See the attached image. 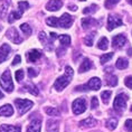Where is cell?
Masks as SVG:
<instances>
[{
	"instance_id": "obj_1",
	"label": "cell",
	"mask_w": 132,
	"mask_h": 132,
	"mask_svg": "<svg viewBox=\"0 0 132 132\" xmlns=\"http://www.w3.org/2000/svg\"><path fill=\"white\" fill-rule=\"evenodd\" d=\"M73 75H74L73 68H72L71 66H66L64 75H63V76H61V77H58L57 80L55 81V83H54V88H55L56 91H58V92L63 91L66 86H67L68 84L71 83Z\"/></svg>"
},
{
	"instance_id": "obj_2",
	"label": "cell",
	"mask_w": 132,
	"mask_h": 132,
	"mask_svg": "<svg viewBox=\"0 0 132 132\" xmlns=\"http://www.w3.org/2000/svg\"><path fill=\"white\" fill-rule=\"evenodd\" d=\"M15 104H16V106H17L18 112L20 115L25 114L26 112H28L32 108V105H34V103H32L31 101L25 100V98H17V100L15 101Z\"/></svg>"
},
{
	"instance_id": "obj_3",
	"label": "cell",
	"mask_w": 132,
	"mask_h": 132,
	"mask_svg": "<svg viewBox=\"0 0 132 132\" xmlns=\"http://www.w3.org/2000/svg\"><path fill=\"white\" fill-rule=\"evenodd\" d=\"M101 80L98 77H92L86 85H82V86H77L76 91H87V90H94L97 91L101 87Z\"/></svg>"
},
{
	"instance_id": "obj_4",
	"label": "cell",
	"mask_w": 132,
	"mask_h": 132,
	"mask_svg": "<svg viewBox=\"0 0 132 132\" xmlns=\"http://www.w3.org/2000/svg\"><path fill=\"white\" fill-rule=\"evenodd\" d=\"M1 86L4 87V90L6 92H12L14 91V83L11 80V75H10V71H6L1 76Z\"/></svg>"
},
{
	"instance_id": "obj_5",
	"label": "cell",
	"mask_w": 132,
	"mask_h": 132,
	"mask_svg": "<svg viewBox=\"0 0 132 132\" xmlns=\"http://www.w3.org/2000/svg\"><path fill=\"white\" fill-rule=\"evenodd\" d=\"M129 100L128 95L124 94V93H121L119 94L114 100V103H113V106H114V110L118 111V112H122L127 106V101Z\"/></svg>"
},
{
	"instance_id": "obj_6",
	"label": "cell",
	"mask_w": 132,
	"mask_h": 132,
	"mask_svg": "<svg viewBox=\"0 0 132 132\" xmlns=\"http://www.w3.org/2000/svg\"><path fill=\"white\" fill-rule=\"evenodd\" d=\"M86 111V101L85 98H76L73 102V112L74 114H82Z\"/></svg>"
},
{
	"instance_id": "obj_7",
	"label": "cell",
	"mask_w": 132,
	"mask_h": 132,
	"mask_svg": "<svg viewBox=\"0 0 132 132\" xmlns=\"http://www.w3.org/2000/svg\"><path fill=\"white\" fill-rule=\"evenodd\" d=\"M122 26V20L118 16H109L108 18V29L109 30H113L114 28Z\"/></svg>"
},
{
	"instance_id": "obj_8",
	"label": "cell",
	"mask_w": 132,
	"mask_h": 132,
	"mask_svg": "<svg viewBox=\"0 0 132 132\" xmlns=\"http://www.w3.org/2000/svg\"><path fill=\"white\" fill-rule=\"evenodd\" d=\"M6 35H7V37L10 39L12 43H15V44H21L22 43V38L20 37V35L18 34V31L16 30L15 28H10L6 32Z\"/></svg>"
},
{
	"instance_id": "obj_9",
	"label": "cell",
	"mask_w": 132,
	"mask_h": 132,
	"mask_svg": "<svg viewBox=\"0 0 132 132\" xmlns=\"http://www.w3.org/2000/svg\"><path fill=\"white\" fill-rule=\"evenodd\" d=\"M58 22H59V27L70 28L72 26V24H73V18H72L71 15L64 14L61 18H58Z\"/></svg>"
},
{
	"instance_id": "obj_10",
	"label": "cell",
	"mask_w": 132,
	"mask_h": 132,
	"mask_svg": "<svg viewBox=\"0 0 132 132\" xmlns=\"http://www.w3.org/2000/svg\"><path fill=\"white\" fill-rule=\"evenodd\" d=\"M125 44H127V38L124 35H117L112 39V45L114 48H122Z\"/></svg>"
},
{
	"instance_id": "obj_11",
	"label": "cell",
	"mask_w": 132,
	"mask_h": 132,
	"mask_svg": "<svg viewBox=\"0 0 132 132\" xmlns=\"http://www.w3.org/2000/svg\"><path fill=\"white\" fill-rule=\"evenodd\" d=\"M10 53H11V48L8 44L1 45V47H0V63L7 61V58L9 57Z\"/></svg>"
},
{
	"instance_id": "obj_12",
	"label": "cell",
	"mask_w": 132,
	"mask_h": 132,
	"mask_svg": "<svg viewBox=\"0 0 132 132\" xmlns=\"http://www.w3.org/2000/svg\"><path fill=\"white\" fill-rule=\"evenodd\" d=\"M63 2L61 0H49V2L46 6V9L49 11H57L62 8Z\"/></svg>"
},
{
	"instance_id": "obj_13",
	"label": "cell",
	"mask_w": 132,
	"mask_h": 132,
	"mask_svg": "<svg viewBox=\"0 0 132 132\" xmlns=\"http://www.w3.org/2000/svg\"><path fill=\"white\" fill-rule=\"evenodd\" d=\"M40 57H42V52L38 51V49H32V51L27 53V59H28V62L36 63Z\"/></svg>"
},
{
	"instance_id": "obj_14",
	"label": "cell",
	"mask_w": 132,
	"mask_h": 132,
	"mask_svg": "<svg viewBox=\"0 0 132 132\" xmlns=\"http://www.w3.org/2000/svg\"><path fill=\"white\" fill-rule=\"evenodd\" d=\"M42 120L40 119H35L30 122V125L27 129V132H39L42 129Z\"/></svg>"
},
{
	"instance_id": "obj_15",
	"label": "cell",
	"mask_w": 132,
	"mask_h": 132,
	"mask_svg": "<svg viewBox=\"0 0 132 132\" xmlns=\"http://www.w3.org/2000/svg\"><path fill=\"white\" fill-rule=\"evenodd\" d=\"M96 124H97V121L95 120V119H93L92 117H90V118L85 119V120H82L80 122V128H84V129H86V128H93Z\"/></svg>"
},
{
	"instance_id": "obj_16",
	"label": "cell",
	"mask_w": 132,
	"mask_h": 132,
	"mask_svg": "<svg viewBox=\"0 0 132 132\" xmlns=\"http://www.w3.org/2000/svg\"><path fill=\"white\" fill-rule=\"evenodd\" d=\"M14 114V109L10 104L2 105L0 108V117H11Z\"/></svg>"
},
{
	"instance_id": "obj_17",
	"label": "cell",
	"mask_w": 132,
	"mask_h": 132,
	"mask_svg": "<svg viewBox=\"0 0 132 132\" xmlns=\"http://www.w3.org/2000/svg\"><path fill=\"white\" fill-rule=\"evenodd\" d=\"M0 132H21V128L18 125L4 124L0 127Z\"/></svg>"
},
{
	"instance_id": "obj_18",
	"label": "cell",
	"mask_w": 132,
	"mask_h": 132,
	"mask_svg": "<svg viewBox=\"0 0 132 132\" xmlns=\"http://www.w3.org/2000/svg\"><path fill=\"white\" fill-rule=\"evenodd\" d=\"M92 67H93V64H92V62L88 58H85L84 61L82 62L80 68H78V72H80V73H84V72L90 71Z\"/></svg>"
},
{
	"instance_id": "obj_19",
	"label": "cell",
	"mask_w": 132,
	"mask_h": 132,
	"mask_svg": "<svg viewBox=\"0 0 132 132\" xmlns=\"http://www.w3.org/2000/svg\"><path fill=\"white\" fill-rule=\"evenodd\" d=\"M58 121L56 120H48L47 121V131L48 132H58Z\"/></svg>"
},
{
	"instance_id": "obj_20",
	"label": "cell",
	"mask_w": 132,
	"mask_h": 132,
	"mask_svg": "<svg viewBox=\"0 0 132 132\" xmlns=\"http://www.w3.org/2000/svg\"><path fill=\"white\" fill-rule=\"evenodd\" d=\"M97 24V21L96 20H94L93 18H84L83 20H82V26H83V28L84 29H88V28H91L92 26H94V25H96Z\"/></svg>"
},
{
	"instance_id": "obj_21",
	"label": "cell",
	"mask_w": 132,
	"mask_h": 132,
	"mask_svg": "<svg viewBox=\"0 0 132 132\" xmlns=\"http://www.w3.org/2000/svg\"><path fill=\"white\" fill-rule=\"evenodd\" d=\"M115 66H117V68L119 70H124V68H127L129 66V62L127 58H123V57H120L115 63Z\"/></svg>"
},
{
	"instance_id": "obj_22",
	"label": "cell",
	"mask_w": 132,
	"mask_h": 132,
	"mask_svg": "<svg viewBox=\"0 0 132 132\" xmlns=\"http://www.w3.org/2000/svg\"><path fill=\"white\" fill-rule=\"evenodd\" d=\"M21 16H22V11H21V10H19V11H12L11 14L9 15V18H8L9 24H12L14 21L18 20V19L20 18Z\"/></svg>"
},
{
	"instance_id": "obj_23",
	"label": "cell",
	"mask_w": 132,
	"mask_h": 132,
	"mask_svg": "<svg viewBox=\"0 0 132 132\" xmlns=\"http://www.w3.org/2000/svg\"><path fill=\"white\" fill-rule=\"evenodd\" d=\"M117 125H118V120L115 118H111L105 122V127H106L109 130H114V129L117 128Z\"/></svg>"
},
{
	"instance_id": "obj_24",
	"label": "cell",
	"mask_w": 132,
	"mask_h": 132,
	"mask_svg": "<svg viewBox=\"0 0 132 132\" xmlns=\"http://www.w3.org/2000/svg\"><path fill=\"white\" fill-rule=\"evenodd\" d=\"M58 39L61 42V44L63 46H65V47L71 45V37L68 35H61V36H58Z\"/></svg>"
},
{
	"instance_id": "obj_25",
	"label": "cell",
	"mask_w": 132,
	"mask_h": 132,
	"mask_svg": "<svg viewBox=\"0 0 132 132\" xmlns=\"http://www.w3.org/2000/svg\"><path fill=\"white\" fill-rule=\"evenodd\" d=\"M97 47L102 49V51H105L108 47H109V40H108V38L106 37H102L100 40H98L97 43Z\"/></svg>"
},
{
	"instance_id": "obj_26",
	"label": "cell",
	"mask_w": 132,
	"mask_h": 132,
	"mask_svg": "<svg viewBox=\"0 0 132 132\" xmlns=\"http://www.w3.org/2000/svg\"><path fill=\"white\" fill-rule=\"evenodd\" d=\"M106 84L109 86H115L118 84V77L115 75H110L106 76Z\"/></svg>"
},
{
	"instance_id": "obj_27",
	"label": "cell",
	"mask_w": 132,
	"mask_h": 132,
	"mask_svg": "<svg viewBox=\"0 0 132 132\" xmlns=\"http://www.w3.org/2000/svg\"><path fill=\"white\" fill-rule=\"evenodd\" d=\"M94 38H95V32H91L88 34L86 37L84 38V43L86 46H92L93 45V42H94Z\"/></svg>"
},
{
	"instance_id": "obj_28",
	"label": "cell",
	"mask_w": 132,
	"mask_h": 132,
	"mask_svg": "<svg viewBox=\"0 0 132 132\" xmlns=\"http://www.w3.org/2000/svg\"><path fill=\"white\" fill-rule=\"evenodd\" d=\"M46 22L52 26V27H59V22H58V18L56 17H48L46 19Z\"/></svg>"
},
{
	"instance_id": "obj_29",
	"label": "cell",
	"mask_w": 132,
	"mask_h": 132,
	"mask_svg": "<svg viewBox=\"0 0 132 132\" xmlns=\"http://www.w3.org/2000/svg\"><path fill=\"white\" fill-rule=\"evenodd\" d=\"M111 94H112L111 91H104V92H102L101 97H102V101H103L104 104H108L109 103V101H110V97H111Z\"/></svg>"
},
{
	"instance_id": "obj_30",
	"label": "cell",
	"mask_w": 132,
	"mask_h": 132,
	"mask_svg": "<svg viewBox=\"0 0 132 132\" xmlns=\"http://www.w3.org/2000/svg\"><path fill=\"white\" fill-rule=\"evenodd\" d=\"M9 4H10V1L7 0V1H6V4L4 6H1V8H0V18H4L6 16V12H7V10H8Z\"/></svg>"
},
{
	"instance_id": "obj_31",
	"label": "cell",
	"mask_w": 132,
	"mask_h": 132,
	"mask_svg": "<svg viewBox=\"0 0 132 132\" xmlns=\"http://www.w3.org/2000/svg\"><path fill=\"white\" fill-rule=\"evenodd\" d=\"M20 29H21V31L24 32L25 35H30L31 34V27L29 26L28 24H22L20 25Z\"/></svg>"
},
{
	"instance_id": "obj_32",
	"label": "cell",
	"mask_w": 132,
	"mask_h": 132,
	"mask_svg": "<svg viewBox=\"0 0 132 132\" xmlns=\"http://www.w3.org/2000/svg\"><path fill=\"white\" fill-rule=\"evenodd\" d=\"M26 88H27V91L29 92V93H31V94H34V95H38L39 93V91H38V88L35 86L34 84H29L26 86Z\"/></svg>"
},
{
	"instance_id": "obj_33",
	"label": "cell",
	"mask_w": 132,
	"mask_h": 132,
	"mask_svg": "<svg viewBox=\"0 0 132 132\" xmlns=\"http://www.w3.org/2000/svg\"><path fill=\"white\" fill-rule=\"evenodd\" d=\"M112 57H113V53H108V54L102 55L101 56V64H105V63L110 61Z\"/></svg>"
},
{
	"instance_id": "obj_34",
	"label": "cell",
	"mask_w": 132,
	"mask_h": 132,
	"mask_svg": "<svg viewBox=\"0 0 132 132\" xmlns=\"http://www.w3.org/2000/svg\"><path fill=\"white\" fill-rule=\"evenodd\" d=\"M45 112L47 113L48 115H59V111L57 109H54V108H46L45 109Z\"/></svg>"
},
{
	"instance_id": "obj_35",
	"label": "cell",
	"mask_w": 132,
	"mask_h": 132,
	"mask_svg": "<svg viewBox=\"0 0 132 132\" xmlns=\"http://www.w3.org/2000/svg\"><path fill=\"white\" fill-rule=\"evenodd\" d=\"M97 10V6L96 5H92V6H90V7H86L83 10V12L84 14H93V12H95Z\"/></svg>"
},
{
	"instance_id": "obj_36",
	"label": "cell",
	"mask_w": 132,
	"mask_h": 132,
	"mask_svg": "<svg viewBox=\"0 0 132 132\" xmlns=\"http://www.w3.org/2000/svg\"><path fill=\"white\" fill-rule=\"evenodd\" d=\"M119 1H120V0H105V2H104V6H105V8L110 9V8H112V7H113V6H115V5H117Z\"/></svg>"
},
{
	"instance_id": "obj_37",
	"label": "cell",
	"mask_w": 132,
	"mask_h": 132,
	"mask_svg": "<svg viewBox=\"0 0 132 132\" xmlns=\"http://www.w3.org/2000/svg\"><path fill=\"white\" fill-rule=\"evenodd\" d=\"M16 80H17L18 82H20L22 78H24V76H25V73H24V71L22 70H18L17 72H16Z\"/></svg>"
},
{
	"instance_id": "obj_38",
	"label": "cell",
	"mask_w": 132,
	"mask_h": 132,
	"mask_svg": "<svg viewBox=\"0 0 132 132\" xmlns=\"http://www.w3.org/2000/svg\"><path fill=\"white\" fill-rule=\"evenodd\" d=\"M18 7L20 8V10H26V9H28L29 8V4L27 1H19L18 2Z\"/></svg>"
},
{
	"instance_id": "obj_39",
	"label": "cell",
	"mask_w": 132,
	"mask_h": 132,
	"mask_svg": "<svg viewBox=\"0 0 132 132\" xmlns=\"http://www.w3.org/2000/svg\"><path fill=\"white\" fill-rule=\"evenodd\" d=\"M39 40L43 43V45H46V43H47V35L44 31L39 32Z\"/></svg>"
},
{
	"instance_id": "obj_40",
	"label": "cell",
	"mask_w": 132,
	"mask_h": 132,
	"mask_svg": "<svg viewBox=\"0 0 132 132\" xmlns=\"http://www.w3.org/2000/svg\"><path fill=\"white\" fill-rule=\"evenodd\" d=\"M98 106V100L96 96H93L91 100V108L92 109H96Z\"/></svg>"
},
{
	"instance_id": "obj_41",
	"label": "cell",
	"mask_w": 132,
	"mask_h": 132,
	"mask_svg": "<svg viewBox=\"0 0 132 132\" xmlns=\"http://www.w3.org/2000/svg\"><path fill=\"white\" fill-rule=\"evenodd\" d=\"M124 127H125V129H127L128 131L132 132V119H129V120H127V121H125V123H124Z\"/></svg>"
},
{
	"instance_id": "obj_42",
	"label": "cell",
	"mask_w": 132,
	"mask_h": 132,
	"mask_svg": "<svg viewBox=\"0 0 132 132\" xmlns=\"http://www.w3.org/2000/svg\"><path fill=\"white\" fill-rule=\"evenodd\" d=\"M124 84L125 86L129 87V88H132V76H128L127 78L124 80Z\"/></svg>"
},
{
	"instance_id": "obj_43",
	"label": "cell",
	"mask_w": 132,
	"mask_h": 132,
	"mask_svg": "<svg viewBox=\"0 0 132 132\" xmlns=\"http://www.w3.org/2000/svg\"><path fill=\"white\" fill-rule=\"evenodd\" d=\"M28 75H29V77H35L38 75V72L34 70V68H28Z\"/></svg>"
},
{
	"instance_id": "obj_44",
	"label": "cell",
	"mask_w": 132,
	"mask_h": 132,
	"mask_svg": "<svg viewBox=\"0 0 132 132\" xmlns=\"http://www.w3.org/2000/svg\"><path fill=\"white\" fill-rule=\"evenodd\" d=\"M20 62H21V57H20L19 55H17V56L15 57L14 61H12V65H14V66H15V65H18Z\"/></svg>"
},
{
	"instance_id": "obj_45",
	"label": "cell",
	"mask_w": 132,
	"mask_h": 132,
	"mask_svg": "<svg viewBox=\"0 0 132 132\" xmlns=\"http://www.w3.org/2000/svg\"><path fill=\"white\" fill-rule=\"evenodd\" d=\"M64 53H65V49L64 48L57 49V56H63V55H64Z\"/></svg>"
},
{
	"instance_id": "obj_46",
	"label": "cell",
	"mask_w": 132,
	"mask_h": 132,
	"mask_svg": "<svg viewBox=\"0 0 132 132\" xmlns=\"http://www.w3.org/2000/svg\"><path fill=\"white\" fill-rule=\"evenodd\" d=\"M68 9H70V10H73V11H76L77 7H76V6H74V5H70V6H68Z\"/></svg>"
},
{
	"instance_id": "obj_47",
	"label": "cell",
	"mask_w": 132,
	"mask_h": 132,
	"mask_svg": "<svg viewBox=\"0 0 132 132\" xmlns=\"http://www.w3.org/2000/svg\"><path fill=\"white\" fill-rule=\"evenodd\" d=\"M51 38H52V40L56 39L57 38V34H55V32H51Z\"/></svg>"
},
{
	"instance_id": "obj_48",
	"label": "cell",
	"mask_w": 132,
	"mask_h": 132,
	"mask_svg": "<svg viewBox=\"0 0 132 132\" xmlns=\"http://www.w3.org/2000/svg\"><path fill=\"white\" fill-rule=\"evenodd\" d=\"M128 55H129V56H132V48H130V49L128 51Z\"/></svg>"
},
{
	"instance_id": "obj_49",
	"label": "cell",
	"mask_w": 132,
	"mask_h": 132,
	"mask_svg": "<svg viewBox=\"0 0 132 132\" xmlns=\"http://www.w3.org/2000/svg\"><path fill=\"white\" fill-rule=\"evenodd\" d=\"M2 97H4V94H2V93H1V91H0V100H1Z\"/></svg>"
},
{
	"instance_id": "obj_50",
	"label": "cell",
	"mask_w": 132,
	"mask_h": 132,
	"mask_svg": "<svg viewBox=\"0 0 132 132\" xmlns=\"http://www.w3.org/2000/svg\"><path fill=\"white\" fill-rule=\"evenodd\" d=\"M129 2H130V5H132V0H129Z\"/></svg>"
},
{
	"instance_id": "obj_51",
	"label": "cell",
	"mask_w": 132,
	"mask_h": 132,
	"mask_svg": "<svg viewBox=\"0 0 132 132\" xmlns=\"http://www.w3.org/2000/svg\"><path fill=\"white\" fill-rule=\"evenodd\" d=\"M81 1H85V0H81Z\"/></svg>"
},
{
	"instance_id": "obj_52",
	"label": "cell",
	"mask_w": 132,
	"mask_h": 132,
	"mask_svg": "<svg viewBox=\"0 0 132 132\" xmlns=\"http://www.w3.org/2000/svg\"><path fill=\"white\" fill-rule=\"evenodd\" d=\"M131 111H132V106H131Z\"/></svg>"
}]
</instances>
